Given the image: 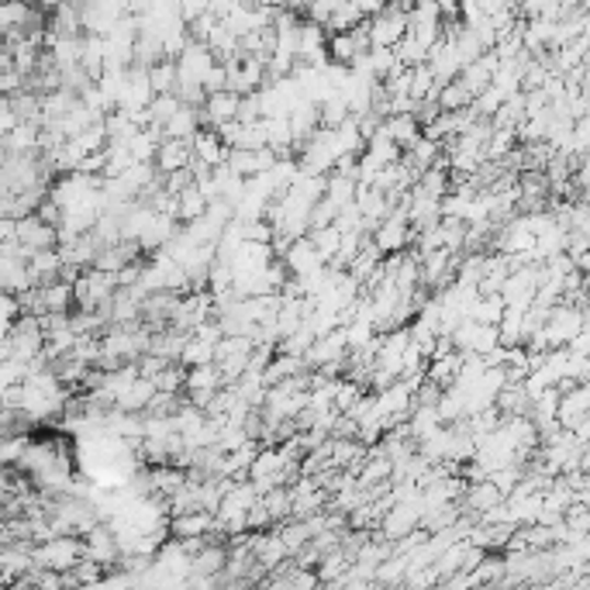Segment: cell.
I'll return each mask as SVG.
<instances>
[{"label": "cell", "instance_id": "cell-12", "mask_svg": "<svg viewBox=\"0 0 590 590\" xmlns=\"http://www.w3.org/2000/svg\"><path fill=\"white\" fill-rule=\"evenodd\" d=\"M228 146H225V138L215 132V128H201L194 135V156L211 162V167H222V162H228Z\"/></svg>", "mask_w": 590, "mask_h": 590}, {"label": "cell", "instance_id": "cell-10", "mask_svg": "<svg viewBox=\"0 0 590 590\" xmlns=\"http://www.w3.org/2000/svg\"><path fill=\"white\" fill-rule=\"evenodd\" d=\"M287 556H294L291 553V546L283 542V535H280V529L273 525V529H263L256 535V559H259V566L263 570H280L283 563H287Z\"/></svg>", "mask_w": 590, "mask_h": 590}, {"label": "cell", "instance_id": "cell-1", "mask_svg": "<svg viewBox=\"0 0 590 590\" xmlns=\"http://www.w3.org/2000/svg\"><path fill=\"white\" fill-rule=\"evenodd\" d=\"M87 556V546H83V535H69V532H59L45 542H35V563L38 566H49V570H73V566Z\"/></svg>", "mask_w": 590, "mask_h": 590}, {"label": "cell", "instance_id": "cell-18", "mask_svg": "<svg viewBox=\"0 0 590 590\" xmlns=\"http://www.w3.org/2000/svg\"><path fill=\"white\" fill-rule=\"evenodd\" d=\"M149 80H152L156 93H177V87H180L177 59H159L156 66H149Z\"/></svg>", "mask_w": 590, "mask_h": 590}, {"label": "cell", "instance_id": "cell-9", "mask_svg": "<svg viewBox=\"0 0 590 590\" xmlns=\"http://www.w3.org/2000/svg\"><path fill=\"white\" fill-rule=\"evenodd\" d=\"M18 242L25 246L29 252L53 249V246H59V228L49 225V222H42L38 215H29V218L18 222Z\"/></svg>", "mask_w": 590, "mask_h": 590}, {"label": "cell", "instance_id": "cell-8", "mask_svg": "<svg viewBox=\"0 0 590 590\" xmlns=\"http://www.w3.org/2000/svg\"><path fill=\"white\" fill-rule=\"evenodd\" d=\"M191 162H194V138H162V146L156 152V167L162 177L186 170Z\"/></svg>", "mask_w": 590, "mask_h": 590}, {"label": "cell", "instance_id": "cell-19", "mask_svg": "<svg viewBox=\"0 0 590 590\" xmlns=\"http://www.w3.org/2000/svg\"><path fill=\"white\" fill-rule=\"evenodd\" d=\"M342 4H345V0H308L304 14L315 18V21H321V25H328V18H332Z\"/></svg>", "mask_w": 590, "mask_h": 590}, {"label": "cell", "instance_id": "cell-17", "mask_svg": "<svg viewBox=\"0 0 590 590\" xmlns=\"http://www.w3.org/2000/svg\"><path fill=\"white\" fill-rule=\"evenodd\" d=\"M311 235V242L318 246V252H321V259L325 263H332V259L339 256V249H342V228L339 225H325V228H311L308 231Z\"/></svg>", "mask_w": 590, "mask_h": 590}, {"label": "cell", "instance_id": "cell-4", "mask_svg": "<svg viewBox=\"0 0 590 590\" xmlns=\"http://www.w3.org/2000/svg\"><path fill=\"white\" fill-rule=\"evenodd\" d=\"M349 356V339H345V328L339 325L336 332L328 336H318L315 345L304 352V360H308V370H321L328 363H342Z\"/></svg>", "mask_w": 590, "mask_h": 590}, {"label": "cell", "instance_id": "cell-6", "mask_svg": "<svg viewBox=\"0 0 590 590\" xmlns=\"http://www.w3.org/2000/svg\"><path fill=\"white\" fill-rule=\"evenodd\" d=\"M280 259L287 263L291 276H311V273H318L321 266H328L325 259H321V252H318V246L311 242V235H304V239H294L291 249L283 252Z\"/></svg>", "mask_w": 590, "mask_h": 590}, {"label": "cell", "instance_id": "cell-13", "mask_svg": "<svg viewBox=\"0 0 590 590\" xmlns=\"http://www.w3.org/2000/svg\"><path fill=\"white\" fill-rule=\"evenodd\" d=\"M384 128L390 132V138L400 149L415 146V141L424 135V125L418 122V114H390V117H384Z\"/></svg>", "mask_w": 590, "mask_h": 590}, {"label": "cell", "instance_id": "cell-14", "mask_svg": "<svg viewBox=\"0 0 590 590\" xmlns=\"http://www.w3.org/2000/svg\"><path fill=\"white\" fill-rule=\"evenodd\" d=\"M204 128V117H201V107L197 104H180V111L167 122V138H194L197 132Z\"/></svg>", "mask_w": 590, "mask_h": 590}, {"label": "cell", "instance_id": "cell-16", "mask_svg": "<svg viewBox=\"0 0 590 590\" xmlns=\"http://www.w3.org/2000/svg\"><path fill=\"white\" fill-rule=\"evenodd\" d=\"M215 360H218V342H207V339L191 332V339H186V345H183L180 363L191 370V366H204V363H215Z\"/></svg>", "mask_w": 590, "mask_h": 590}, {"label": "cell", "instance_id": "cell-7", "mask_svg": "<svg viewBox=\"0 0 590 590\" xmlns=\"http://www.w3.org/2000/svg\"><path fill=\"white\" fill-rule=\"evenodd\" d=\"M508 501V493L493 484L490 477L487 480H477V484H466V493H463V508H466V514H487V511H493L498 504H504Z\"/></svg>", "mask_w": 590, "mask_h": 590}, {"label": "cell", "instance_id": "cell-2", "mask_svg": "<svg viewBox=\"0 0 590 590\" xmlns=\"http://www.w3.org/2000/svg\"><path fill=\"white\" fill-rule=\"evenodd\" d=\"M370 49H373V42H370V29H366V21H363L360 29L332 32V35H328V59H332L336 66H352L356 59H363Z\"/></svg>", "mask_w": 590, "mask_h": 590}, {"label": "cell", "instance_id": "cell-15", "mask_svg": "<svg viewBox=\"0 0 590 590\" xmlns=\"http://www.w3.org/2000/svg\"><path fill=\"white\" fill-rule=\"evenodd\" d=\"M177 204H180L177 215H180L183 225H186V222H197L201 215H207V207H211V201L204 197V191H201L197 183H191L186 191H180V194H177Z\"/></svg>", "mask_w": 590, "mask_h": 590}, {"label": "cell", "instance_id": "cell-5", "mask_svg": "<svg viewBox=\"0 0 590 590\" xmlns=\"http://www.w3.org/2000/svg\"><path fill=\"white\" fill-rule=\"evenodd\" d=\"M239 111H242V93H235V90L207 93V101L201 104L204 128H218L225 122H239Z\"/></svg>", "mask_w": 590, "mask_h": 590}, {"label": "cell", "instance_id": "cell-3", "mask_svg": "<svg viewBox=\"0 0 590 590\" xmlns=\"http://www.w3.org/2000/svg\"><path fill=\"white\" fill-rule=\"evenodd\" d=\"M83 546H87V556L98 559L101 566H117L122 563V542H117V532L111 522H98L87 535H83Z\"/></svg>", "mask_w": 590, "mask_h": 590}, {"label": "cell", "instance_id": "cell-11", "mask_svg": "<svg viewBox=\"0 0 590 590\" xmlns=\"http://www.w3.org/2000/svg\"><path fill=\"white\" fill-rule=\"evenodd\" d=\"M4 156H25V152H42V125L38 122H21L18 128L4 132L0 138Z\"/></svg>", "mask_w": 590, "mask_h": 590}]
</instances>
